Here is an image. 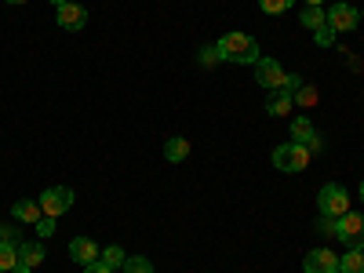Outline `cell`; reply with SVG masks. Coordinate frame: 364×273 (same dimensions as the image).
Instances as JSON below:
<instances>
[{
  "instance_id": "1",
  "label": "cell",
  "mask_w": 364,
  "mask_h": 273,
  "mask_svg": "<svg viewBox=\"0 0 364 273\" xmlns=\"http://www.w3.org/2000/svg\"><path fill=\"white\" fill-rule=\"evenodd\" d=\"M219 55L223 63H237V66H255L259 63V44L248 33H226L219 41Z\"/></svg>"
},
{
  "instance_id": "2",
  "label": "cell",
  "mask_w": 364,
  "mask_h": 273,
  "mask_svg": "<svg viewBox=\"0 0 364 273\" xmlns=\"http://www.w3.org/2000/svg\"><path fill=\"white\" fill-rule=\"evenodd\" d=\"M317 208H321V215H328V219H343L350 211V193L339 186V182H328V186L317 193Z\"/></svg>"
},
{
  "instance_id": "3",
  "label": "cell",
  "mask_w": 364,
  "mask_h": 273,
  "mask_svg": "<svg viewBox=\"0 0 364 273\" xmlns=\"http://www.w3.org/2000/svg\"><path fill=\"white\" fill-rule=\"evenodd\" d=\"M306 164H310V149L302 142H284L273 149V168L281 171H306Z\"/></svg>"
},
{
  "instance_id": "4",
  "label": "cell",
  "mask_w": 364,
  "mask_h": 273,
  "mask_svg": "<svg viewBox=\"0 0 364 273\" xmlns=\"http://www.w3.org/2000/svg\"><path fill=\"white\" fill-rule=\"evenodd\" d=\"M70 208H73V190L70 186H51V190L41 193V211H44V215H51V219L66 215Z\"/></svg>"
},
{
  "instance_id": "5",
  "label": "cell",
  "mask_w": 364,
  "mask_h": 273,
  "mask_svg": "<svg viewBox=\"0 0 364 273\" xmlns=\"http://www.w3.org/2000/svg\"><path fill=\"white\" fill-rule=\"evenodd\" d=\"M255 80H259L266 91H277V87H284V84H288V73L281 70L277 58L259 55V63H255Z\"/></svg>"
},
{
  "instance_id": "6",
  "label": "cell",
  "mask_w": 364,
  "mask_h": 273,
  "mask_svg": "<svg viewBox=\"0 0 364 273\" xmlns=\"http://www.w3.org/2000/svg\"><path fill=\"white\" fill-rule=\"evenodd\" d=\"M339 240L346 248H364V215L346 211V215L339 219Z\"/></svg>"
},
{
  "instance_id": "7",
  "label": "cell",
  "mask_w": 364,
  "mask_h": 273,
  "mask_svg": "<svg viewBox=\"0 0 364 273\" xmlns=\"http://www.w3.org/2000/svg\"><path fill=\"white\" fill-rule=\"evenodd\" d=\"M357 22H360V15H357V8L353 4H331L328 8V26L336 29V33H350V29H357Z\"/></svg>"
},
{
  "instance_id": "8",
  "label": "cell",
  "mask_w": 364,
  "mask_h": 273,
  "mask_svg": "<svg viewBox=\"0 0 364 273\" xmlns=\"http://www.w3.org/2000/svg\"><path fill=\"white\" fill-rule=\"evenodd\" d=\"M302 269L306 273H336L339 269V255H331L328 248H314L306 259H302Z\"/></svg>"
},
{
  "instance_id": "9",
  "label": "cell",
  "mask_w": 364,
  "mask_h": 273,
  "mask_svg": "<svg viewBox=\"0 0 364 273\" xmlns=\"http://www.w3.org/2000/svg\"><path fill=\"white\" fill-rule=\"evenodd\" d=\"M44 262V245H33V240H22L18 245V266L11 273H33V266Z\"/></svg>"
},
{
  "instance_id": "10",
  "label": "cell",
  "mask_w": 364,
  "mask_h": 273,
  "mask_svg": "<svg viewBox=\"0 0 364 273\" xmlns=\"http://www.w3.org/2000/svg\"><path fill=\"white\" fill-rule=\"evenodd\" d=\"M58 11V26L63 29H70V33H77V29H84V22H87V8H80V4H63V8H55Z\"/></svg>"
},
{
  "instance_id": "11",
  "label": "cell",
  "mask_w": 364,
  "mask_h": 273,
  "mask_svg": "<svg viewBox=\"0 0 364 273\" xmlns=\"http://www.w3.org/2000/svg\"><path fill=\"white\" fill-rule=\"evenodd\" d=\"M70 255H73V262H80V266L99 262V248H95V240H91V237H73V240H70Z\"/></svg>"
},
{
  "instance_id": "12",
  "label": "cell",
  "mask_w": 364,
  "mask_h": 273,
  "mask_svg": "<svg viewBox=\"0 0 364 273\" xmlns=\"http://www.w3.org/2000/svg\"><path fill=\"white\" fill-rule=\"evenodd\" d=\"M291 109H295V99H291L288 87L269 91V99H266V113H269V117H288Z\"/></svg>"
},
{
  "instance_id": "13",
  "label": "cell",
  "mask_w": 364,
  "mask_h": 273,
  "mask_svg": "<svg viewBox=\"0 0 364 273\" xmlns=\"http://www.w3.org/2000/svg\"><path fill=\"white\" fill-rule=\"evenodd\" d=\"M11 215H15L18 223H26V226H37V219L44 215V211H41V200H15Z\"/></svg>"
},
{
  "instance_id": "14",
  "label": "cell",
  "mask_w": 364,
  "mask_h": 273,
  "mask_svg": "<svg viewBox=\"0 0 364 273\" xmlns=\"http://www.w3.org/2000/svg\"><path fill=\"white\" fill-rule=\"evenodd\" d=\"M164 157H168L171 164H182V161L190 157V139H182V135H178V139H168V142H164Z\"/></svg>"
},
{
  "instance_id": "15",
  "label": "cell",
  "mask_w": 364,
  "mask_h": 273,
  "mask_svg": "<svg viewBox=\"0 0 364 273\" xmlns=\"http://www.w3.org/2000/svg\"><path fill=\"white\" fill-rule=\"evenodd\" d=\"M299 22L314 33V29H321V26L328 22V11H324V8H317V4H306V8L299 11Z\"/></svg>"
},
{
  "instance_id": "16",
  "label": "cell",
  "mask_w": 364,
  "mask_h": 273,
  "mask_svg": "<svg viewBox=\"0 0 364 273\" xmlns=\"http://www.w3.org/2000/svg\"><path fill=\"white\" fill-rule=\"evenodd\" d=\"M339 273H364V248H346V255H339Z\"/></svg>"
},
{
  "instance_id": "17",
  "label": "cell",
  "mask_w": 364,
  "mask_h": 273,
  "mask_svg": "<svg viewBox=\"0 0 364 273\" xmlns=\"http://www.w3.org/2000/svg\"><path fill=\"white\" fill-rule=\"evenodd\" d=\"M291 99H295V106H299V109H310V106L317 102V87L302 80V84H299V87L291 91Z\"/></svg>"
},
{
  "instance_id": "18",
  "label": "cell",
  "mask_w": 364,
  "mask_h": 273,
  "mask_svg": "<svg viewBox=\"0 0 364 273\" xmlns=\"http://www.w3.org/2000/svg\"><path fill=\"white\" fill-rule=\"evenodd\" d=\"M291 135H295V142H302V146H306V142L317 135V128L310 124L306 117H295V120H291Z\"/></svg>"
},
{
  "instance_id": "19",
  "label": "cell",
  "mask_w": 364,
  "mask_h": 273,
  "mask_svg": "<svg viewBox=\"0 0 364 273\" xmlns=\"http://www.w3.org/2000/svg\"><path fill=\"white\" fill-rule=\"evenodd\" d=\"M99 262H106L109 269H124V248H120V245L102 248V252H99Z\"/></svg>"
},
{
  "instance_id": "20",
  "label": "cell",
  "mask_w": 364,
  "mask_h": 273,
  "mask_svg": "<svg viewBox=\"0 0 364 273\" xmlns=\"http://www.w3.org/2000/svg\"><path fill=\"white\" fill-rule=\"evenodd\" d=\"M18 266V245H4L0 240V273H11Z\"/></svg>"
},
{
  "instance_id": "21",
  "label": "cell",
  "mask_w": 364,
  "mask_h": 273,
  "mask_svg": "<svg viewBox=\"0 0 364 273\" xmlns=\"http://www.w3.org/2000/svg\"><path fill=\"white\" fill-rule=\"evenodd\" d=\"M124 273H154V262L142 259V255H128L124 259Z\"/></svg>"
},
{
  "instance_id": "22",
  "label": "cell",
  "mask_w": 364,
  "mask_h": 273,
  "mask_svg": "<svg viewBox=\"0 0 364 273\" xmlns=\"http://www.w3.org/2000/svg\"><path fill=\"white\" fill-rule=\"evenodd\" d=\"M336 37H339V33H336L328 22H324L321 29H314V44H317V48H331V44H336Z\"/></svg>"
},
{
  "instance_id": "23",
  "label": "cell",
  "mask_w": 364,
  "mask_h": 273,
  "mask_svg": "<svg viewBox=\"0 0 364 273\" xmlns=\"http://www.w3.org/2000/svg\"><path fill=\"white\" fill-rule=\"evenodd\" d=\"M291 4L295 0H259V8L266 15H284V11H291Z\"/></svg>"
},
{
  "instance_id": "24",
  "label": "cell",
  "mask_w": 364,
  "mask_h": 273,
  "mask_svg": "<svg viewBox=\"0 0 364 273\" xmlns=\"http://www.w3.org/2000/svg\"><path fill=\"white\" fill-rule=\"evenodd\" d=\"M317 233H321V237H339V219L321 215V219H317Z\"/></svg>"
},
{
  "instance_id": "25",
  "label": "cell",
  "mask_w": 364,
  "mask_h": 273,
  "mask_svg": "<svg viewBox=\"0 0 364 273\" xmlns=\"http://www.w3.org/2000/svg\"><path fill=\"white\" fill-rule=\"evenodd\" d=\"M223 63V55H219V44H211L200 51V66H219Z\"/></svg>"
},
{
  "instance_id": "26",
  "label": "cell",
  "mask_w": 364,
  "mask_h": 273,
  "mask_svg": "<svg viewBox=\"0 0 364 273\" xmlns=\"http://www.w3.org/2000/svg\"><path fill=\"white\" fill-rule=\"evenodd\" d=\"M0 240H4V245H22L18 226H0Z\"/></svg>"
},
{
  "instance_id": "27",
  "label": "cell",
  "mask_w": 364,
  "mask_h": 273,
  "mask_svg": "<svg viewBox=\"0 0 364 273\" xmlns=\"http://www.w3.org/2000/svg\"><path fill=\"white\" fill-rule=\"evenodd\" d=\"M37 233H41V237H51V233H55V219H51V215H41V219H37Z\"/></svg>"
},
{
  "instance_id": "28",
  "label": "cell",
  "mask_w": 364,
  "mask_h": 273,
  "mask_svg": "<svg viewBox=\"0 0 364 273\" xmlns=\"http://www.w3.org/2000/svg\"><path fill=\"white\" fill-rule=\"evenodd\" d=\"M306 149H310V157H314V154H321V149H324V139H321V135H314V139L306 142Z\"/></svg>"
},
{
  "instance_id": "29",
  "label": "cell",
  "mask_w": 364,
  "mask_h": 273,
  "mask_svg": "<svg viewBox=\"0 0 364 273\" xmlns=\"http://www.w3.org/2000/svg\"><path fill=\"white\" fill-rule=\"evenodd\" d=\"M84 273H113L106 262H91V266H84Z\"/></svg>"
},
{
  "instance_id": "30",
  "label": "cell",
  "mask_w": 364,
  "mask_h": 273,
  "mask_svg": "<svg viewBox=\"0 0 364 273\" xmlns=\"http://www.w3.org/2000/svg\"><path fill=\"white\" fill-rule=\"evenodd\" d=\"M51 4H55V8H63V4H70V0H51Z\"/></svg>"
},
{
  "instance_id": "31",
  "label": "cell",
  "mask_w": 364,
  "mask_h": 273,
  "mask_svg": "<svg viewBox=\"0 0 364 273\" xmlns=\"http://www.w3.org/2000/svg\"><path fill=\"white\" fill-rule=\"evenodd\" d=\"M4 4H26V0H4Z\"/></svg>"
},
{
  "instance_id": "32",
  "label": "cell",
  "mask_w": 364,
  "mask_h": 273,
  "mask_svg": "<svg viewBox=\"0 0 364 273\" xmlns=\"http://www.w3.org/2000/svg\"><path fill=\"white\" fill-rule=\"evenodd\" d=\"M306 4H317V8H321V4H324V0H306Z\"/></svg>"
},
{
  "instance_id": "33",
  "label": "cell",
  "mask_w": 364,
  "mask_h": 273,
  "mask_svg": "<svg viewBox=\"0 0 364 273\" xmlns=\"http://www.w3.org/2000/svg\"><path fill=\"white\" fill-rule=\"evenodd\" d=\"M360 200H364V182H360Z\"/></svg>"
},
{
  "instance_id": "34",
  "label": "cell",
  "mask_w": 364,
  "mask_h": 273,
  "mask_svg": "<svg viewBox=\"0 0 364 273\" xmlns=\"http://www.w3.org/2000/svg\"><path fill=\"white\" fill-rule=\"evenodd\" d=\"M336 273H339V269H336Z\"/></svg>"
}]
</instances>
